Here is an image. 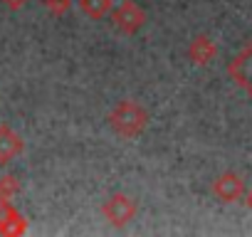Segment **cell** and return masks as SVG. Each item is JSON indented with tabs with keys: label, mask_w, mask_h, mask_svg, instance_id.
<instances>
[{
	"label": "cell",
	"mask_w": 252,
	"mask_h": 237,
	"mask_svg": "<svg viewBox=\"0 0 252 237\" xmlns=\"http://www.w3.org/2000/svg\"><path fill=\"white\" fill-rule=\"evenodd\" d=\"M227 74L235 79L237 87H242L252 96V42L227 64Z\"/></svg>",
	"instance_id": "cell-5"
},
{
	"label": "cell",
	"mask_w": 252,
	"mask_h": 237,
	"mask_svg": "<svg viewBox=\"0 0 252 237\" xmlns=\"http://www.w3.org/2000/svg\"><path fill=\"white\" fill-rule=\"evenodd\" d=\"M42 5L52 18H62L72 10V0H42Z\"/></svg>",
	"instance_id": "cell-10"
},
{
	"label": "cell",
	"mask_w": 252,
	"mask_h": 237,
	"mask_svg": "<svg viewBox=\"0 0 252 237\" xmlns=\"http://www.w3.org/2000/svg\"><path fill=\"white\" fill-rule=\"evenodd\" d=\"M242 198H245V205H247V207L252 210V188H250V190H247V193H245Z\"/></svg>",
	"instance_id": "cell-13"
},
{
	"label": "cell",
	"mask_w": 252,
	"mask_h": 237,
	"mask_svg": "<svg viewBox=\"0 0 252 237\" xmlns=\"http://www.w3.org/2000/svg\"><path fill=\"white\" fill-rule=\"evenodd\" d=\"M114 0H79V10L89 18V20H101L111 13Z\"/></svg>",
	"instance_id": "cell-8"
},
{
	"label": "cell",
	"mask_w": 252,
	"mask_h": 237,
	"mask_svg": "<svg viewBox=\"0 0 252 237\" xmlns=\"http://www.w3.org/2000/svg\"><path fill=\"white\" fill-rule=\"evenodd\" d=\"M109 126H111V131L116 136L131 141V139H136V136H141L146 131V126H149V111L139 101H134V99H124V101H119L111 109Z\"/></svg>",
	"instance_id": "cell-1"
},
{
	"label": "cell",
	"mask_w": 252,
	"mask_h": 237,
	"mask_svg": "<svg viewBox=\"0 0 252 237\" xmlns=\"http://www.w3.org/2000/svg\"><path fill=\"white\" fill-rule=\"evenodd\" d=\"M0 232L3 235H18V232H25V220L20 212L15 210H8L5 217H0Z\"/></svg>",
	"instance_id": "cell-9"
},
{
	"label": "cell",
	"mask_w": 252,
	"mask_h": 237,
	"mask_svg": "<svg viewBox=\"0 0 252 237\" xmlns=\"http://www.w3.org/2000/svg\"><path fill=\"white\" fill-rule=\"evenodd\" d=\"M3 5H5L8 10L18 13V10H23V8L28 5V0H3Z\"/></svg>",
	"instance_id": "cell-12"
},
{
	"label": "cell",
	"mask_w": 252,
	"mask_h": 237,
	"mask_svg": "<svg viewBox=\"0 0 252 237\" xmlns=\"http://www.w3.org/2000/svg\"><path fill=\"white\" fill-rule=\"evenodd\" d=\"M136 212H139V203L126 193H114L101 203V215L114 227H126L136 217Z\"/></svg>",
	"instance_id": "cell-2"
},
{
	"label": "cell",
	"mask_w": 252,
	"mask_h": 237,
	"mask_svg": "<svg viewBox=\"0 0 252 237\" xmlns=\"http://www.w3.org/2000/svg\"><path fill=\"white\" fill-rule=\"evenodd\" d=\"M213 195L220 203H237L245 195V180L237 173L227 171V173H222L213 180Z\"/></svg>",
	"instance_id": "cell-4"
},
{
	"label": "cell",
	"mask_w": 252,
	"mask_h": 237,
	"mask_svg": "<svg viewBox=\"0 0 252 237\" xmlns=\"http://www.w3.org/2000/svg\"><path fill=\"white\" fill-rule=\"evenodd\" d=\"M215 57H218V47H215V42L208 35H198V37L190 40V45H188V59L193 64H200L203 67V64H210Z\"/></svg>",
	"instance_id": "cell-7"
},
{
	"label": "cell",
	"mask_w": 252,
	"mask_h": 237,
	"mask_svg": "<svg viewBox=\"0 0 252 237\" xmlns=\"http://www.w3.org/2000/svg\"><path fill=\"white\" fill-rule=\"evenodd\" d=\"M25 144H23V136L15 134L10 126L0 124V166H8L13 158H18L23 153Z\"/></svg>",
	"instance_id": "cell-6"
},
{
	"label": "cell",
	"mask_w": 252,
	"mask_h": 237,
	"mask_svg": "<svg viewBox=\"0 0 252 237\" xmlns=\"http://www.w3.org/2000/svg\"><path fill=\"white\" fill-rule=\"evenodd\" d=\"M18 188H20V183H18L13 176H5L3 180H0V198L8 200L13 193H18Z\"/></svg>",
	"instance_id": "cell-11"
},
{
	"label": "cell",
	"mask_w": 252,
	"mask_h": 237,
	"mask_svg": "<svg viewBox=\"0 0 252 237\" xmlns=\"http://www.w3.org/2000/svg\"><path fill=\"white\" fill-rule=\"evenodd\" d=\"M111 23L124 32V35H136L146 25V10L136 0H124L116 10H111Z\"/></svg>",
	"instance_id": "cell-3"
}]
</instances>
